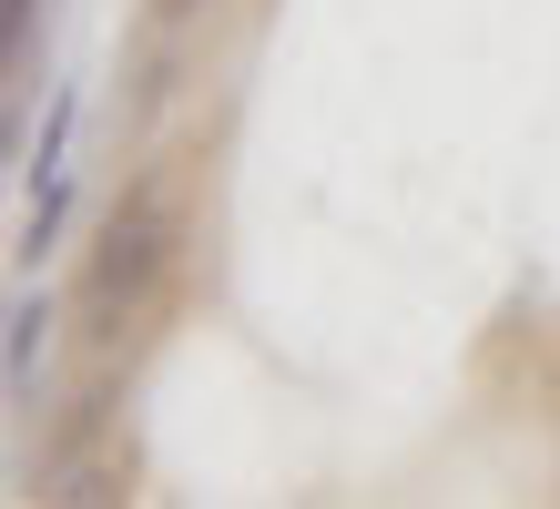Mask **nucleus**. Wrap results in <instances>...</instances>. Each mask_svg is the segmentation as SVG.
Segmentation results:
<instances>
[{"mask_svg": "<svg viewBox=\"0 0 560 509\" xmlns=\"http://www.w3.org/2000/svg\"><path fill=\"white\" fill-rule=\"evenodd\" d=\"M42 499L51 509H103V499H122V468H51Z\"/></svg>", "mask_w": 560, "mask_h": 509, "instance_id": "20e7f679", "label": "nucleus"}, {"mask_svg": "<svg viewBox=\"0 0 560 509\" xmlns=\"http://www.w3.org/2000/svg\"><path fill=\"white\" fill-rule=\"evenodd\" d=\"M31 11H42V0H0V31H11V61L31 51Z\"/></svg>", "mask_w": 560, "mask_h": 509, "instance_id": "423d86ee", "label": "nucleus"}, {"mask_svg": "<svg viewBox=\"0 0 560 509\" xmlns=\"http://www.w3.org/2000/svg\"><path fill=\"white\" fill-rule=\"evenodd\" d=\"M42 336H51V296H21L11 305V397H31V367H42Z\"/></svg>", "mask_w": 560, "mask_h": 509, "instance_id": "f03ea898", "label": "nucleus"}, {"mask_svg": "<svg viewBox=\"0 0 560 509\" xmlns=\"http://www.w3.org/2000/svg\"><path fill=\"white\" fill-rule=\"evenodd\" d=\"M61 143H72V92L51 102V123H42V153H31V163H42V174H61Z\"/></svg>", "mask_w": 560, "mask_h": 509, "instance_id": "39448f33", "label": "nucleus"}, {"mask_svg": "<svg viewBox=\"0 0 560 509\" xmlns=\"http://www.w3.org/2000/svg\"><path fill=\"white\" fill-rule=\"evenodd\" d=\"M61 215H72V174H42V194H31V215H21V255L31 265L61 245Z\"/></svg>", "mask_w": 560, "mask_h": 509, "instance_id": "7ed1b4c3", "label": "nucleus"}, {"mask_svg": "<svg viewBox=\"0 0 560 509\" xmlns=\"http://www.w3.org/2000/svg\"><path fill=\"white\" fill-rule=\"evenodd\" d=\"M163 276H174V204H163V184L143 174L133 194L113 204L103 245H92V265H82V326L113 347V336L153 305V286H163Z\"/></svg>", "mask_w": 560, "mask_h": 509, "instance_id": "f257e3e1", "label": "nucleus"}, {"mask_svg": "<svg viewBox=\"0 0 560 509\" xmlns=\"http://www.w3.org/2000/svg\"><path fill=\"white\" fill-rule=\"evenodd\" d=\"M205 11H214V0H153V21H163V31H194Z\"/></svg>", "mask_w": 560, "mask_h": 509, "instance_id": "0eeeda50", "label": "nucleus"}]
</instances>
